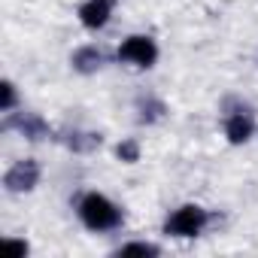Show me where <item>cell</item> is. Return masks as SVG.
<instances>
[{
	"instance_id": "cell-1",
	"label": "cell",
	"mask_w": 258,
	"mask_h": 258,
	"mask_svg": "<svg viewBox=\"0 0 258 258\" xmlns=\"http://www.w3.org/2000/svg\"><path fill=\"white\" fill-rule=\"evenodd\" d=\"M79 216L91 231H109V228H115L121 222V210L109 198H103L97 191H91V195H85L79 201Z\"/></svg>"
},
{
	"instance_id": "cell-2",
	"label": "cell",
	"mask_w": 258,
	"mask_h": 258,
	"mask_svg": "<svg viewBox=\"0 0 258 258\" xmlns=\"http://www.w3.org/2000/svg\"><path fill=\"white\" fill-rule=\"evenodd\" d=\"M204 225H207V210H201L198 204H185L167 219L164 231L173 237H195V234H201Z\"/></svg>"
},
{
	"instance_id": "cell-3",
	"label": "cell",
	"mask_w": 258,
	"mask_h": 258,
	"mask_svg": "<svg viewBox=\"0 0 258 258\" xmlns=\"http://www.w3.org/2000/svg\"><path fill=\"white\" fill-rule=\"evenodd\" d=\"M158 58V46L149 37H127L118 46V61L134 64V67H152Z\"/></svg>"
},
{
	"instance_id": "cell-4",
	"label": "cell",
	"mask_w": 258,
	"mask_h": 258,
	"mask_svg": "<svg viewBox=\"0 0 258 258\" xmlns=\"http://www.w3.org/2000/svg\"><path fill=\"white\" fill-rule=\"evenodd\" d=\"M37 179H40V167H37V161L25 158V161L13 164V167L7 170L4 185H7L10 191H31V188L37 185Z\"/></svg>"
},
{
	"instance_id": "cell-5",
	"label": "cell",
	"mask_w": 258,
	"mask_h": 258,
	"mask_svg": "<svg viewBox=\"0 0 258 258\" xmlns=\"http://www.w3.org/2000/svg\"><path fill=\"white\" fill-rule=\"evenodd\" d=\"M112 16V0H85V4L79 7V22L91 31L103 28Z\"/></svg>"
},
{
	"instance_id": "cell-6",
	"label": "cell",
	"mask_w": 258,
	"mask_h": 258,
	"mask_svg": "<svg viewBox=\"0 0 258 258\" xmlns=\"http://www.w3.org/2000/svg\"><path fill=\"white\" fill-rule=\"evenodd\" d=\"M225 134L231 143H246L252 137V118L246 112H234L228 115V124H225Z\"/></svg>"
},
{
	"instance_id": "cell-7",
	"label": "cell",
	"mask_w": 258,
	"mask_h": 258,
	"mask_svg": "<svg viewBox=\"0 0 258 258\" xmlns=\"http://www.w3.org/2000/svg\"><path fill=\"white\" fill-rule=\"evenodd\" d=\"M100 64H103V55H100L94 46H85V49H79V52L73 55V67H76L79 73H94Z\"/></svg>"
},
{
	"instance_id": "cell-8",
	"label": "cell",
	"mask_w": 258,
	"mask_h": 258,
	"mask_svg": "<svg viewBox=\"0 0 258 258\" xmlns=\"http://www.w3.org/2000/svg\"><path fill=\"white\" fill-rule=\"evenodd\" d=\"M121 255H158V249L149 243H131V246H121Z\"/></svg>"
},
{
	"instance_id": "cell-9",
	"label": "cell",
	"mask_w": 258,
	"mask_h": 258,
	"mask_svg": "<svg viewBox=\"0 0 258 258\" xmlns=\"http://www.w3.org/2000/svg\"><path fill=\"white\" fill-rule=\"evenodd\" d=\"M115 152H118V158H121V161H127V164H134V161L140 158V149H137V143H121Z\"/></svg>"
},
{
	"instance_id": "cell-10",
	"label": "cell",
	"mask_w": 258,
	"mask_h": 258,
	"mask_svg": "<svg viewBox=\"0 0 258 258\" xmlns=\"http://www.w3.org/2000/svg\"><path fill=\"white\" fill-rule=\"evenodd\" d=\"M0 106H4V112H10L16 106V85L13 82H4V100H0Z\"/></svg>"
},
{
	"instance_id": "cell-11",
	"label": "cell",
	"mask_w": 258,
	"mask_h": 258,
	"mask_svg": "<svg viewBox=\"0 0 258 258\" xmlns=\"http://www.w3.org/2000/svg\"><path fill=\"white\" fill-rule=\"evenodd\" d=\"M7 249H10V252H19V255H25V252H28V243H10Z\"/></svg>"
}]
</instances>
